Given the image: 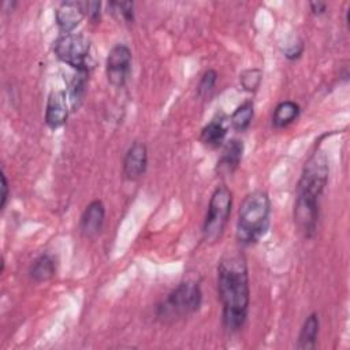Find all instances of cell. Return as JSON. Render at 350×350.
<instances>
[{
  "label": "cell",
  "mask_w": 350,
  "mask_h": 350,
  "mask_svg": "<svg viewBox=\"0 0 350 350\" xmlns=\"http://www.w3.org/2000/svg\"><path fill=\"white\" fill-rule=\"evenodd\" d=\"M201 302L200 284L194 280H183L157 306L156 316L163 323H172L196 313Z\"/></svg>",
  "instance_id": "4"
},
{
  "label": "cell",
  "mask_w": 350,
  "mask_h": 350,
  "mask_svg": "<svg viewBox=\"0 0 350 350\" xmlns=\"http://www.w3.org/2000/svg\"><path fill=\"white\" fill-rule=\"evenodd\" d=\"M232 206V193L227 186H217L209 200L202 226V237L206 243L217 242L227 226Z\"/></svg>",
  "instance_id": "5"
},
{
  "label": "cell",
  "mask_w": 350,
  "mask_h": 350,
  "mask_svg": "<svg viewBox=\"0 0 350 350\" xmlns=\"http://www.w3.org/2000/svg\"><path fill=\"white\" fill-rule=\"evenodd\" d=\"M108 8L112 15L118 16L126 23H133L134 21V4L131 1H111Z\"/></svg>",
  "instance_id": "20"
},
{
  "label": "cell",
  "mask_w": 350,
  "mask_h": 350,
  "mask_svg": "<svg viewBox=\"0 0 350 350\" xmlns=\"http://www.w3.org/2000/svg\"><path fill=\"white\" fill-rule=\"evenodd\" d=\"M100 8H101L100 1H88V16L93 22L100 19Z\"/></svg>",
  "instance_id": "22"
},
{
  "label": "cell",
  "mask_w": 350,
  "mask_h": 350,
  "mask_svg": "<svg viewBox=\"0 0 350 350\" xmlns=\"http://www.w3.org/2000/svg\"><path fill=\"white\" fill-rule=\"evenodd\" d=\"M105 220V206L101 201H92L81 216L79 230L85 238H94L103 230Z\"/></svg>",
  "instance_id": "11"
},
{
  "label": "cell",
  "mask_w": 350,
  "mask_h": 350,
  "mask_svg": "<svg viewBox=\"0 0 350 350\" xmlns=\"http://www.w3.org/2000/svg\"><path fill=\"white\" fill-rule=\"evenodd\" d=\"M302 52H304V44H302V41H299L298 44H295V45H293L291 48L286 49L284 56H286L287 59L294 60V59H298V57L302 55Z\"/></svg>",
  "instance_id": "24"
},
{
  "label": "cell",
  "mask_w": 350,
  "mask_h": 350,
  "mask_svg": "<svg viewBox=\"0 0 350 350\" xmlns=\"http://www.w3.org/2000/svg\"><path fill=\"white\" fill-rule=\"evenodd\" d=\"M243 142L239 139H230L224 144L220 157L217 160L216 164V172L220 176L224 175H231L238 165L242 161V156H243Z\"/></svg>",
  "instance_id": "12"
},
{
  "label": "cell",
  "mask_w": 350,
  "mask_h": 350,
  "mask_svg": "<svg viewBox=\"0 0 350 350\" xmlns=\"http://www.w3.org/2000/svg\"><path fill=\"white\" fill-rule=\"evenodd\" d=\"M224 115H217L215 116L208 124H205L201 130V141L211 146V148H217L224 142V138L227 135V122H226Z\"/></svg>",
  "instance_id": "13"
},
{
  "label": "cell",
  "mask_w": 350,
  "mask_h": 350,
  "mask_svg": "<svg viewBox=\"0 0 350 350\" xmlns=\"http://www.w3.org/2000/svg\"><path fill=\"white\" fill-rule=\"evenodd\" d=\"M309 5H310V11L314 15H323L327 11V7H328L327 3H324V1H310Z\"/></svg>",
  "instance_id": "25"
},
{
  "label": "cell",
  "mask_w": 350,
  "mask_h": 350,
  "mask_svg": "<svg viewBox=\"0 0 350 350\" xmlns=\"http://www.w3.org/2000/svg\"><path fill=\"white\" fill-rule=\"evenodd\" d=\"M148 167V149L142 142H134L123 159V174L130 180L141 178Z\"/></svg>",
  "instance_id": "10"
},
{
  "label": "cell",
  "mask_w": 350,
  "mask_h": 350,
  "mask_svg": "<svg viewBox=\"0 0 350 350\" xmlns=\"http://www.w3.org/2000/svg\"><path fill=\"white\" fill-rule=\"evenodd\" d=\"M217 293L223 308V325L228 332L239 331L247 319L250 287L249 271L241 253H228L217 264Z\"/></svg>",
  "instance_id": "1"
},
{
  "label": "cell",
  "mask_w": 350,
  "mask_h": 350,
  "mask_svg": "<svg viewBox=\"0 0 350 350\" xmlns=\"http://www.w3.org/2000/svg\"><path fill=\"white\" fill-rule=\"evenodd\" d=\"M88 71H77L71 83H70V101L72 108H78L83 100V96L86 93V83H88Z\"/></svg>",
  "instance_id": "18"
},
{
  "label": "cell",
  "mask_w": 350,
  "mask_h": 350,
  "mask_svg": "<svg viewBox=\"0 0 350 350\" xmlns=\"http://www.w3.org/2000/svg\"><path fill=\"white\" fill-rule=\"evenodd\" d=\"M8 180H7V176H5V172H4V168L1 170V202H0V209L3 211L5 204H7V200H8Z\"/></svg>",
  "instance_id": "23"
},
{
  "label": "cell",
  "mask_w": 350,
  "mask_h": 350,
  "mask_svg": "<svg viewBox=\"0 0 350 350\" xmlns=\"http://www.w3.org/2000/svg\"><path fill=\"white\" fill-rule=\"evenodd\" d=\"M261 79H262V71L256 67L247 68L242 71L239 75L241 86L246 92H256L261 83Z\"/></svg>",
  "instance_id": "19"
},
{
  "label": "cell",
  "mask_w": 350,
  "mask_h": 350,
  "mask_svg": "<svg viewBox=\"0 0 350 350\" xmlns=\"http://www.w3.org/2000/svg\"><path fill=\"white\" fill-rule=\"evenodd\" d=\"M329 165L327 154L316 149L305 161L294 202V223L305 238H312L319 221V200L328 183Z\"/></svg>",
  "instance_id": "2"
},
{
  "label": "cell",
  "mask_w": 350,
  "mask_h": 350,
  "mask_svg": "<svg viewBox=\"0 0 350 350\" xmlns=\"http://www.w3.org/2000/svg\"><path fill=\"white\" fill-rule=\"evenodd\" d=\"M131 51L124 44L115 45L107 56L105 72L108 82L115 88H122L131 71Z\"/></svg>",
  "instance_id": "7"
},
{
  "label": "cell",
  "mask_w": 350,
  "mask_h": 350,
  "mask_svg": "<svg viewBox=\"0 0 350 350\" xmlns=\"http://www.w3.org/2000/svg\"><path fill=\"white\" fill-rule=\"evenodd\" d=\"M56 273V258L53 254L42 253L38 256L29 269V276L36 283H42L52 279Z\"/></svg>",
  "instance_id": "14"
},
{
  "label": "cell",
  "mask_w": 350,
  "mask_h": 350,
  "mask_svg": "<svg viewBox=\"0 0 350 350\" xmlns=\"http://www.w3.org/2000/svg\"><path fill=\"white\" fill-rule=\"evenodd\" d=\"M56 57L77 71H90L93 62L90 56V40L82 33L62 34L53 42Z\"/></svg>",
  "instance_id": "6"
},
{
  "label": "cell",
  "mask_w": 350,
  "mask_h": 350,
  "mask_svg": "<svg viewBox=\"0 0 350 350\" xmlns=\"http://www.w3.org/2000/svg\"><path fill=\"white\" fill-rule=\"evenodd\" d=\"M299 115V105L291 100L282 101L276 105L272 115V124L278 129L286 127L293 123Z\"/></svg>",
  "instance_id": "16"
},
{
  "label": "cell",
  "mask_w": 350,
  "mask_h": 350,
  "mask_svg": "<svg viewBox=\"0 0 350 350\" xmlns=\"http://www.w3.org/2000/svg\"><path fill=\"white\" fill-rule=\"evenodd\" d=\"M66 90H52L46 100L45 123L55 130L62 127L68 118V101Z\"/></svg>",
  "instance_id": "9"
},
{
  "label": "cell",
  "mask_w": 350,
  "mask_h": 350,
  "mask_svg": "<svg viewBox=\"0 0 350 350\" xmlns=\"http://www.w3.org/2000/svg\"><path fill=\"white\" fill-rule=\"evenodd\" d=\"M253 115H254L253 101H245L239 107H237V109L232 112L230 118V123L232 129H235L237 131H243L250 126Z\"/></svg>",
  "instance_id": "17"
},
{
  "label": "cell",
  "mask_w": 350,
  "mask_h": 350,
  "mask_svg": "<svg viewBox=\"0 0 350 350\" xmlns=\"http://www.w3.org/2000/svg\"><path fill=\"white\" fill-rule=\"evenodd\" d=\"M320 329V320L317 313H310L299 331L298 340H297V349L299 350H312L317 345V336Z\"/></svg>",
  "instance_id": "15"
},
{
  "label": "cell",
  "mask_w": 350,
  "mask_h": 350,
  "mask_svg": "<svg viewBox=\"0 0 350 350\" xmlns=\"http://www.w3.org/2000/svg\"><path fill=\"white\" fill-rule=\"evenodd\" d=\"M88 16V1L66 0L55 12V21L63 34L71 33Z\"/></svg>",
  "instance_id": "8"
},
{
  "label": "cell",
  "mask_w": 350,
  "mask_h": 350,
  "mask_svg": "<svg viewBox=\"0 0 350 350\" xmlns=\"http://www.w3.org/2000/svg\"><path fill=\"white\" fill-rule=\"evenodd\" d=\"M271 200L262 190L249 193L238 211L237 239L241 245L257 243L269 228Z\"/></svg>",
  "instance_id": "3"
},
{
  "label": "cell",
  "mask_w": 350,
  "mask_h": 350,
  "mask_svg": "<svg viewBox=\"0 0 350 350\" xmlns=\"http://www.w3.org/2000/svg\"><path fill=\"white\" fill-rule=\"evenodd\" d=\"M216 81H217V72H216L215 70H212V68L206 70V71L202 74V77H201V79H200V83H198V86H197V93H198V96H206V94H209V93L213 90V88H215Z\"/></svg>",
  "instance_id": "21"
}]
</instances>
